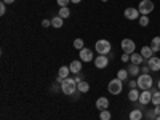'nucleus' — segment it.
I'll return each mask as SVG.
<instances>
[{
    "instance_id": "c9c22d12",
    "label": "nucleus",
    "mask_w": 160,
    "mask_h": 120,
    "mask_svg": "<svg viewBox=\"0 0 160 120\" xmlns=\"http://www.w3.org/2000/svg\"><path fill=\"white\" fill-rule=\"evenodd\" d=\"M154 112H155V115H157V117L160 115V104H158V106H155V109H154Z\"/></svg>"
},
{
    "instance_id": "473e14b6",
    "label": "nucleus",
    "mask_w": 160,
    "mask_h": 120,
    "mask_svg": "<svg viewBox=\"0 0 160 120\" xmlns=\"http://www.w3.org/2000/svg\"><path fill=\"white\" fill-rule=\"evenodd\" d=\"M136 87H138V80H131V82H130V90L136 88Z\"/></svg>"
},
{
    "instance_id": "ea45409f",
    "label": "nucleus",
    "mask_w": 160,
    "mask_h": 120,
    "mask_svg": "<svg viewBox=\"0 0 160 120\" xmlns=\"http://www.w3.org/2000/svg\"><path fill=\"white\" fill-rule=\"evenodd\" d=\"M158 90H160V80H158Z\"/></svg>"
},
{
    "instance_id": "7ed1b4c3",
    "label": "nucleus",
    "mask_w": 160,
    "mask_h": 120,
    "mask_svg": "<svg viewBox=\"0 0 160 120\" xmlns=\"http://www.w3.org/2000/svg\"><path fill=\"white\" fill-rule=\"evenodd\" d=\"M152 83H154V80L149 74H141L138 77V88L139 90H151L152 88Z\"/></svg>"
},
{
    "instance_id": "412c9836",
    "label": "nucleus",
    "mask_w": 160,
    "mask_h": 120,
    "mask_svg": "<svg viewBox=\"0 0 160 120\" xmlns=\"http://www.w3.org/2000/svg\"><path fill=\"white\" fill-rule=\"evenodd\" d=\"M58 16H61L62 19L69 18V16H71V10H69L68 7H61V8H59V15H58Z\"/></svg>"
},
{
    "instance_id": "5701e85b",
    "label": "nucleus",
    "mask_w": 160,
    "mask_h": 120,
    "mask_svg": "<svg viewBox=\"0 0 160 120\" xmlns=\"http://www.w3.org/2000/svg\"><path fill=\"white\" fill-rule=\"evenodd\" d=\"M77 90H78L80 93H87V91L90 90L88 82H80V83H77Z\"/></svg>"
},
{
    "instance_id": "4c0bfd02",
    "label": "nucleus",
    "mask_w": 160,
    "mask_h": 120,
    "mask_svg": "<svg viewBox=\"0 0 160 120\" xmlns=\"http://www.w3.org/2000/svg\"><path fill=\"white\" fill-rule=\"evenodd\" d=\"M2 2H3L5 5H10V3H13V2H15V0H2Z\"/></svg>"
},
{
    "instance_id": "f3484780",
    "label": "nucleus",
    "mask_w": 160,
    "mask_h": 120,
    "mask_svg": "<svg viewBox=\"0 0 160 120\" xmlns=\"http://www.w3.org/2000/svg\"><path fill=\"white\" fill-rule=\"evenodd\" d=\"M144 118V112L141 109H133L130 112V120H142Z\"/></svg>"
},
{
    "instance_id": "9b49d317",
    "label": "nucleus",
    "mask_w": 160,
    "mask_h": 120,
    "mask_svg": "<svg viewBox=\"0 0 160 120\" xmlns=\"http://www.w3.org/2000/svg\"><path fill=\"white\" fill-rule=\"evenodd\" d=\"M148 66L151 68V71L158 72V71H160V58H157V56L149 58V59H148Z\"/></svg>"
},
{
    "instance_id": "6e6552de",
    "label": "nucleus",
    "mask_w": 160,
    "mask_h": 120,
    "mask_svg": "<svg viewBox=\"0 0 160 120\" xmlns=\"http://www.w3.org/2000/svg\"><path fill=\"white\" fill-rule=\"evenodd\" d=\"M139 10L138 8H133V7H130V8H127L125 11H123V16L127 18V19H130V21H135V19H139Z\"/></svg>"
},
{
    "instance_id": "39448f33",
    "label": "nucleus",
    "mask_w": 160,
    "mask_h": 120,
    "mask_svg": "<svg viewBox=\"0 0 160 120\" xmlns=\"http://www.w3.org/2000/svg\"><path fill=\"white\" fill-rule=\"evenodd\" d=\"M108 90H109V93H112V95H120V93H122V90H123V82L115 77V78H112L111 82H109Z\"/></svg>"
},
{
    "instance_id": "f257e3e1",
    "label": "nucleus",
    "mask_w": 160,
    "mask_h": 120,
    "mask_svg": "<svg viewBox=\"0 0 160 120\" xmlns=\"http://www.w3.org/2000/svg\"><path fill=\"white\" fill-rule=\"evenodd\" d=\"M75 90H77V82L74 78L68 77L61 82V91L64 93V95H74Z\"/></svg>"
},
{
    "instance_id": "2eb2a0df",
    "label": "nucleus",
    "mask_w": 160,
    "mask_h": 120,
    "mask_svg": "<svg viewBox=\"0 0 160 120\" xmlns=\"http://www.w3.org/2000/svg\"><path fill=\"white\" fill-rule=\"evenodd\" d=\"M69 69H71V72H72V74H78L80 71H82V61H77V59L71 61Z\"/></svg>"
},
{
    "instance_id": "72a5a7b5",
    "label": "nucleus",
    "mask_w": 160,
    "mask_h": 120,
    "mask_svg": "<svg viewBox=\"0 0 160 120\" xmlns=\"http://www.w3.org/2000/svg\"><path fill=\"white\" fill-rule=\"evenodd\" d=\"M42 26H43V28H48V26H51V21H48V19H43V21H42Z\"/></svg>"
},
{
    "instance_id": "20e7f679",
    "label": "nucleus",
    "mask_w": 160,
    "mask_h": 120,
    "mask_svg": "<svg viewBox=\"0 0 160 120\" xmlns=\"http://www.w3.org/2000/svg\"><path fill=\"white\" fill-rule=\"evenodd\" d=\"M154 8H155V5H154L152 0H141L139 7H138V10H139V13L142 16H149L151 13L154 11Z\"/></svg>"
},
{
    "instance_id": "b1692460",
    "label": "nucleus",
    "mask_w": 160,
    "mask_h": 120,
    "mask_svg": "<svg viewBox=\"0 0 160 120\" xmlns=\"http://www.w3.org/2000/svg\"><path fill=\"white\" fill-rule=\"evenodd\" d=\"M154 106H158L160 104V90L157 91H152V101H151Z\"/></svg>"
},
{
    "instance_id": "a878e982",
    "label": "nucleus",
    "mask_w": 160,
    "mask_h": 120,
    "mask_svg": "<svg viewBox=\"0 0 160 120\" xmlns=\"http://www.w3.org/2000/svg\"><path fill=\"white\" fill-rule=\"evenodd\" d=\"M111 118H112V114H111L108 109L99 112V120H111Z\"/></svg>"
},
{
    "instance_id": "ddd939ff",
    "label": "nucleus",
    "mask_w": 160,
    "mask_h": 120,
    "mask_svg": "<svg viewBox=\"0 0 160 120\" xmlns=\"http://www.w3.org/2000/svg\"><path fill=\"white\" fill-rule=\"evenodd\" d=\"M141 56L144 58V59H149V58H152L154 56V50L151 48V45H144V47H141Z\"/></svg>"
},
{
    "instance_id": "9d476101",
    "label": "nucleus",
    "mask_w": 160,
    "mask_h": 120,
    "mask_svg": "<svg viewBox=\"0 0 160 120\" xmlns=\"http://www.w3.org/2000/svg\"><path fill=\"white\" fill-rule=\"evenodd\" d=\"M80 61H85V62L95 61V58H93V51L88 50V48H82L80 50Z\"/></svg>"
},
{
    "instance_id": "a211bd4d",
    "label": "nucleus",
    "mask_w": 160,
    "mask_h": 120,
    "mask_svg": "<svg viewBox=\"0 0 160 120\" xmlns=\"http://www.w3.org/2000/svg\"><path fill=\"white\" fill-rule=\"evenodd\" d=\"M139 95H141V93H138L136 88H131V90L128 91V99H130L131 102H136V101L139 99Z\"/></svg>"
},
{
    "instance_id": "c756f323",
    "label": "nucleus",
    "mask_w": 160,
    "mask_h": 120,
    "mask_svg": "<svg viewBox=\"0 0 160 120\" xmlns=\"http://www.w3.org/2000/svg\"><path fill=\"white\" fill-rule=\"evenodd\" d=\"M56 2H58L59 7H68V3L71 2V0H56Z\"/></svg>"
},
{
    "instance_id": "7c9ffc66",
    "label": "nucleus",
    "mask_w": 160,
    "mask_h": 120,
    "mask_svg": "<svg viewBox=\"0 0 160 120\" xmlns=\"http://www.w3.org/2000/svg\"><path fill=\"white\" fill-rule=\"evenodd\" d=\"M5 11H7V5L2 2V3H0V15L3 16V15H5Z\"/></svg>"
},
{
    "instance_id": "393cba45",
    "label": "nucleus",
    "mask_w": 160,
    "mask_h": 120,
    "mask_svg": "<svg viewBox=\"0 0 160 120\" xmlns=\"http://www.w3.org/2000/svg\"><path fill=\"white\" fill-rule=\"evenodd\" d=\"M128 75H130V74H128L127 69H120V71L117 72V78H118V80H122V82L128 78Z\"/></svg>"
},
{
    "instance_id": "f704fd0d",
    "label": "nucleus",
    "mask_w": 160,
    "mask_h": 120,
    "mask_svg": "<svg viewBox=\"0 0 160 120\" xmlns=\"http://www.w3.org/2000/svg\"><path fill=\"white\" fill-rule=\"evenodd\" d=\"M141 71H142V74H148V72L151 71V68H149V66H144V68H142Z\"/></svg>"
},
{
    "instance_id": "e433bc0d",
    "label": "nucleus",
    "mask_w": 160,
    "mask_h": 120,
    "mask_svg": "<svg viewBox=\"0 0 160 120\" xmlns=\"http://www.w3.org/2000/svg\"><path fill=\"white\" fill-rule=\"evenodd\" d=\"M74 80H75V82H77V83H80V82H83V80H82V77H80V75H77V77H75Z\"/></svg>"
},
{
    "instance_id": "dca6fc26",
    "label": "nucleus",
    "mask_w": 160,
    "mask_h": 120,
    "mask_svg": "<svg viewBox=\"0 0 160 120\" xmlns=\"http://www.w3.org/2000/svg\"><path fill=\"white\" fill-rule=\"evenodd\" d=\"M142 61H144V58L141 56V53H131V55H130V62L131 64H138V66H141L142 64Z\"/></svg>"
},
{
    "instance_id": "cd10ccee",
    "label": "nucleus",
    "mask_w": 160,
    "mask_h": 120,
    "mask_svg": "<svg viewBox=\"0 0 160 120\" xmlns=\"http://www.w3.org/2000/svg\"><path fill=\"white\" fill-rule=\"evenodd\" d=\"M74 48L78 50V51L82 50V48H83V40H82V38H75V40H74Z\"/></svg>"
},
{
    "instance_id": "6ab92c4d",
    "label": "nucleus",
    "mask_w": 160,
    "mask_h": 120,
    "mask_svg": "<svg viewBox=\"0 0 160 120\" xmlns=\"http://www.w3.org/2000/svg\"><path fill=\"white\" fill-rule=\"evenodd\" d=\"M151 48L154 50V53L160 51V35H157V37H154L151 40Z\"/></svg>"
},
{
    "instance_id": "2f4dec72",
    "label": "nucleus",
    "mask_w": 160,
    "mask_h": 120,
    "mask_svg": "<svg viewBox=\"0 0 160 120\" xmlns=\"http://www.w3.org/2000/svg\"><path fill=\"white\" fill-rule=\"evenodd\" d=\"M120 59H122V62H130V55L123 53V55H122V58H120Z\"/></svg>"
},
{
    "instance_id": "4468645a",
    "label": "nucleus",
    "mask_w": 160,
    "mask_h": 120,
    "mask_svg": "<svg viewBox=\"0 0 160 120\" xmlns=\"http://www.w3.org/2000/svg\"><path fill=\"white\" fill-rule=\"evenodd\" d=\"M96 108H98L99 111H106V109L109 108V99L104 98V96L98 98V99H96Z\"/></svg>"
},
{
    "instance_id": "1a4fd4ad",
    "label": "nucleus",
    "mask_w": 160,
    "mask_h": 120,
    "mask_svg": "<svg viewBox=\"0 0 160 120\" xmlns=\"http://www.w3.org/2000/svg\"><path fill=\"white\" fill-rule=\"evenodd\" d=\"M108 64H109V58L106 55H98L95 58V66L98 69H106V68H108Z\"/></svg>"
},
{
    "instance_id": "4be33fe9",
    "label": "nucleus",
    "mask_w": 160,
    "mask_h": 120,
    "mask_svg": "<svg viewBox=\"0 0 160 120\" xmlns=\"http://www.w3.org/2000/svg\"><path fill=\"white\" fill-rule=\"evenodd\" d=\"M51 26H53V28H56V29L62 28V18H61V16L53 18V19H51Z\"/></svg>"
},
{
    "instance_id": "58836bf2",
    "label": "nucleus",
    "mask_w": 160,
    "mask_h": 120,
    "mask_svg": "<svg viewBox=\"0 0 160 120\" xmlns=\"http://www.w3.org/2000/svg\"><path fill=\"white\" fill-rule=\"evenodd\" d=\"M71 2H72V3H80L82 0H71Z\"/></svg>"
},
{
    "instance_id": "f03ea898",
    "label": "nucleus",
    "mask_w": 160,
    "mask_h": 120,
    "mask_svg": "<svg viewBox=\"0 0 160 120\" xmlns=\"http://www.w3.org/2000/svg\"><path fill=\"white\" fill-rule=\"evenodd\" d=\"M95 48H96V51H98V55H106V56H108L109 53L112 51L111 42H109V40H104V38L98 40V42L95 43Z\"/></svg>"
},
{
    "instance_id": "423d86ee",
    "label": "nucleus",
    "mask_w": 160,
    "mask_h": 120,
    "mask_svg": "<svg viewBox=\"0 0 160 120\" xmlns=\"http://www.w3.org/2000/svg\"><path fill=\"white\" fill-rule=\"evenodd\" d=\"M120 47H122L123 53H127V55H131V53H135V42H133L131 38H123L122 42H120Z\"/></svg>"
},
{
    "instance_id": "0eeeda50",
    "label": "nucleus",
    "mask_w": 160,
    "mask_h": 120,
    "mask_svg": "<svg viewBox=\"0 0 160 120\" xmlns=\"http://www.w3.org/2000/svg\"><path fill=\"white\" fill-rule=\"evenodd\" d=\"M151 101H152V90H144V91H141L138 102H139L141 106H148Z\"/></svg>"
},
{
    "instance_id": "a19ab883",
    "label": "nucleus",
    "mask_w": 160,
    "mask_h": 120,
    "mask_svg": "<svg viewBox=\"0 0 160 120\" xmlns=\"http://www.w3.org/2000/svg\"><path fill=\"white\" fill-rule=\"evenodd\" d=\"M155 120H160V115H158V117H157V118H155Z\"/></svg>"
},
{
    "instance_id": "c85d7f7f",
    "label": "nucleus",
    "mask_w": 160,
    "mask_h": 120,
    "mask_svg": "<svg viewBox=\"0 0 160 120\" xmlns=\"http://www.w3.org/2000/svg\"><path fill=\"white\" fill-rule=\"evenodd\" d=\"M146 118H149V120H155V118H157V115H155V112H154V111H149L148 114H146Z\"/></svg>"
},
{
    "instance_id": "aec40b11",
    "label": "nucleus",
    "mask_w": 160,
    "mask_h": 120,
    "mask_svg": "<svg viewBox=\"0 0 160 120\" xmlns=\"http://www.w3.org/2000/svg\"><path fill=\"white\" fill-rule=\"evenodd\" d=\"M127 71H128V74H130V75H138V74L141 72V68H139L138 64H130Z\"/></svg>"
},
{
    "instance_id": "79ce46f5",
    "label": "nucleus",
    "mask_w": 160,
    "mask_h": 120,
    "mask_svg": "<svg viewBox=\"0 0 160 120\" xmlns=\"http://www.w3.org/2000/svg\"><path fill=\"white\" fill-rule=\"evenodd\" d=\"M101 2H108V0H101Z\"/></svg>"
},
{
    "instance_id": "f8f14e48",
    "label": "nucleus",
    "mask_w": 160,
    "mask_h": 120,
    "mask_svg": "<svg viewBox=\"0 0 160 120\" xmlns=\"http://www.w3.org/2000/svg\"><path fill=\"white\" fill-rule=\"evenodd\" d=\"M69 74H71V69H69V66H61L59 68V72H58V82H62L64 78H68L69 77Z\"/></svg>"
},
{
    "instance_id": "bb28decb",
    "label": "nucleus",
    "mask_w": 160,
    "mask_h": 120,
    "mask_svg": "<svg viewBox=\"0 0 160 120\" xmlns=\"http://www.w3.org/2000/svg\"><path fill=\"white\" fill-rule=\"evenodd\" d=\"M138 22H139V26H141V28H146V26L149 24V16H142V15H141Z\"/></svg>"
}]
</instances>
